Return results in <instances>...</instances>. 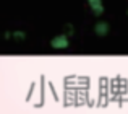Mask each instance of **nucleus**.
Here are the masks:
<instances>
[{"instance_id":"4","label":"nucleus","mask_w":128,"mask_h":114,"mask_svg":"<svg viewBox=\"0 0 128 114\" xmlns=\"http://www.w3.org/2000/svg\"><path fill=\"white\" fill-rule=\"evenodd\" d=\"M12 38L16 39V41H23V39L26 38V34L23 31H15V33H12Z\"/></svg>"},{"instance_id":"5","label":"nucleus","mask_w":128,"mask_h":114,"mask_svg":"<svg viewBox=\"0 0 128 114\" xmlns=\"http://www.w3.org/2000/svg\"><path fill=\"white\" fill-rule=\"evenodd\" d=\"M63 34H66V36H72V34H73V25H70V23L63 25Z\"/></svg>"},{"instance_id":"3","label":"nucleus","mask_w":128,"mask_h":114,"mask_svg":"<svg viewBox=\"0 0 128 114\" xmlns=\"http://www.w3.org/2000/svg\"><path fill=\"white\" fill-rule=\"evenodd\" d=\"M91 12H92V15H96V16L102 15V13H104V5H102V3H100V5H96V7H91Z\"/></svg>"},{"instance_id":"1","label":"nucleus","mask_w":128,"mask_h":114,"mask_svg":"<svg viewBox=\"0 0 128 114\" xmlns=\"http://www.w3.org/2000/svg\"><path fill=\"white\" fill-rule=\"evenodd\" d=\"M50 46H52L54 49H57V51H62V49L68 47L70 42H68V38H66L65 34H58V36L50 39Z\"/></svg>"},{"instance_id":"6","label":"nucleus","mask_w":128,"mask_h":114,"mask_svg":"<svg viewBox=\"0 0 128 114\" xmlns=\"http://www.w3.org/2000/svg\"><path fill=\"white\" fill-rule=\"evenodd\" d=\"M88 3H89V7H96V5H100L102 0H88Z\"/></svg>"},{"instance_id":"2","label":"nucleus","mask_w":128,"mask_h":114,"mask_svg":"<svg viewBox=\"0 0 128 114\" xmlns=\"http://www.w3.org/2000/svg\"><path fill=\"white\" fill-rule=\"evenodd\" d=\"M94 33H96L97 36H100V38L107 36V34H109V25H107L106 21L96 23V26H94Z\"/></svg>"},{"instance_id":"7","label":"nucleus","mask_w":128,"mask_h":114,"mask_svg":"<svg viewBox=\"0 0 128 114\" xmlns=\"http://www.w3.org/2000/svg\"><path fill=\"white\" fill-rule=\"evenodd\" d=\"M126 15H128V10H126Z\"/></svg>"}]
</instances>
